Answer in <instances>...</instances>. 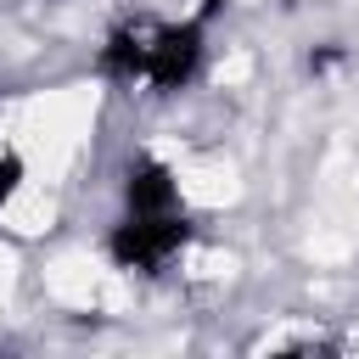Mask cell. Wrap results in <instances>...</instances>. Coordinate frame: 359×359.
Masks as SVG:
<instances>
[{"mask_svg": "<svg viewBox=\"0 0 359 359\" xmlns=\"http://www.w3.org/2000/svg\"><path fill=\"white\" fill-rule=\"evenodd\" d=\"M0 348H6V337H0Z\"/></svg>", "mask_w": 359, "mask_h": 359, "instance_id": "cell-5", "label": "cell"}, {"mask_svg": "<svg viewBox=\"0 0 359 359\" xmlns=\"http://www.w3.org/2000/svg\"><path fill=\"white\" fill-rule=\"evenodd\" d=\"M208 17H118L95 45V79L146 101H174L208 73Z\"/></svg>", "mask_w": 359, "mask_h": 359, "instance_id": "cell-1", "label": "cell"}, {"mask_svg": "<svg viewBox=\"0 0 359 359\" xmlns=\"http://www.w3.org/2000/svg\"><path fill=\"white\" fill-rule=\"evenodd\" d=\"M196 241V219L191 208H163V213H123L107 224L101 236V252L118 275L129 280H163Z\"/></svg>", "mask_w": 359, "mask_h": 359, "instance_id": "cell-2", "label": "cell"}, {"mask_svg": "<svg viewBox=\"0 0 359 359\" xmlns=\"http://www.w3.org/2000/svg\"><path fill=\"white\" fill-rule=\"evenodd\" d=\"M17 180H22V157H17V151H6V157H0V202L11 196V185H17Z\"/></svg>", "mask_w": 359, "mask_h": 359, "instance_id": "cell-4", "label": "cell"}, {"mask_svg": "<svg viewBox=\"0 0 359 359\" xmlns=\"http://www.w3.org/2000/svg\"><path fill=\"white\" fill-rule=\"evenodd\" d=\"M118 208L123 213H163V208H185L180 174L174 163H163L157 151H135L118 174Z\"/></svg>", "mask_w": 359, "mask_h": 359, "instance_id": "cell-3", "label": "cell"}]
</instances>
